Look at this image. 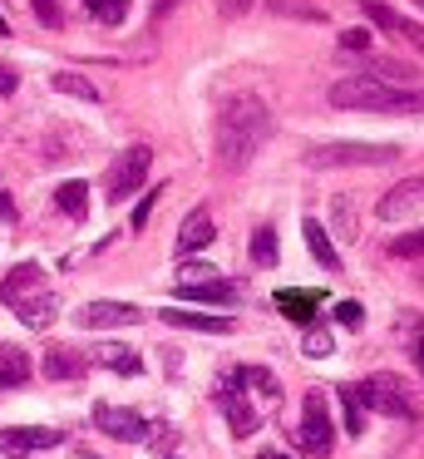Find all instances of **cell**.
I'll list each match as a JSON object with an SVG mask.
<instances>
[{"label":"cell","mask_w":424,"mask_h":459,"mask_svg":"<svg viewBox=\"0 0 424 459\" xmlns=\"http://www.w3.org/2000/svg\"><path fill=\"white\" fill-rule=\"evenodd\" d=\"M10 222H15V198L0 193V228H10Z\"/></svg>","instance_id":"cell-34"},{"label":"cell","mask_w":424,"mask_h":459,"mask_svg":"<svg viewBox=\"0 0 424 459\" xmlns=\"http://www.w3.org/2000/svg\"><path fill=\"white\" fill-rule=\"evenodd\" d=\"M301 238H306V247H311V257L321 262L325 272H335V267H341V252H335L331 232H325L316 218H306V222H301Z\"/></svg>","instance_id":"cell-18"},{"label":"cell","mask_w":424,"mask_h":459,"mask_svg":"<svg viewBox=\"0 0 424 459\" xmlns=\"http://www.w3.org/2000/svg\"><path fill=\"white\" fill-rule=\"evenodd\" d=\"M134 321H143V311L128 307V301H89V307H79V326H84V331L134 326Z\"/></svg>","instance_id":"cell-10"},{"label":"cell","mask_w":424,"mask_h":459,"mask_svg":"<svg viewBox=\"0 0 424 459\" xmlns=\"http://www.w3.org/2000/svg\"><path fill=\"white\" fill-rule=\"evenodd\" d=\"M89 356L99 360V366H108L114 376H138L143 370V360H138L134 346H118V341H94V351Z\"/></svg>","instance_id":"cell-16"},{"label":"cell","mask_w":424,"mask_h":459,"mask_svg":"<svg viewBox=\"0 0 424 459\" xmlns=\"http://www.w3.org/2000/svg\"><path fill=\"white\" fill-rule=\"evenodd\" d=\"M212 238H217L212 212H207V208H193V212L183 218V228H177V252H203Z\"/></svg>","instance_id":"cell-15"},{"label":"cell","mask_w":424,"mask_h":459,"mask_svg":"<svg viewBox=\"0 0 424 459\" xmlns=\"http://www.w3.org/2000/svg\"><path fill=\"white\" fill-rule=\"evenodd\" d=\"M272 109L256 94H227L222 114H217V163L227 173H242L272 139Z\"/></svg>","instance_id":"cell-1"},{"label":"cell","mask_w":424,"mask_h":459,"mask_svg":"<svg viewBox=\"0 0 424 459\" xmlns=\"http://www.w3.org/2000/svg\"><path fill=\"white\" fill-rule=\"evenodd\" d=\"M276 307H281V311H286V316H291V321H301V326H306V321L316 316V307H321V297H316V291H296V287H281V291H276Z\"/></svg>","instance_id":"cell-20"},{"label":"cell","mask_w":424,"mask_h":459,"mask_svg":"<svg viewBox=\"0 0 424 459\" xmlns=\"http://www.w3.org/2000/svg\"><path fill=\"white\" fill-rule=\"evenodd\" d=\"M25 380H30V356L0 341V385H25Z\"/></svg>","instance_id":"cell-21"},{"label":"cell","mask_w":424,"mask_h":459,"mask_svg":"<svg viewBox=\"0 0 424 459\" xmlns=\"http://www.w3.org/2000/svg\"><path fill=\"white\" fill-rule=\"evenodd\" d=\"M331 109H355V114H424V90H420V84L394 90V84L350 74V80H335L331 84Z\"/></svg>","instance_id":"cell-3"},{"label":"cell","mask_w":424,"mask_h":459,"mask_svg":"<svg viewBox=\"0 0 424 459\" xmlns=\"http://www.w3.org/2000/svg\"><path fill=\"white\" fill-rule=\"evenodd\" d=\"M30 5H35V15H39V25H45V30H59V25H65L59 0H30Z\"/></svg>","instance_id":"cell-29"},{"label":"cell","mask_w":424,"mask_h":459,"mask_svg":"<svg viewBox=\"0 0 424 459\" xmlns=\"http://www.w3.org/2000/svg\"><path fill=\"white\" fill-rule=\"evenodd\" d=\"M400 149L394 143H316L306 149V169L325 173V169H380V163H394Z\"/></svg>","instance_id":"cell-5"},{"label":"cell","mask_w":424,"mask_h":459,"mask_svg":"<svg viewBox=\"0 0 424 459\" xmlns=\"http://www.w3.org/2000/svg\"><path fill=\"white\" fill-rule=\"evenodd\" d=\"M84 11L94 15L99 25H124V15H128V0H84Z\"/></svg>","instance_id":"cell-25"},{"label":"cell","mask_w":424,"mask_h":459,"mask_svg":"<svg viewBox=\"0 0 424 459\" xmlns=\"http://www.w3.org/2000/svg\"><path fill=\"white\" fill-rule=\"evenodd\" d=\"M45 376L49 380H84V356L74 346H49L45 351Z\"/></svg>","instance_id":"cell-17"},{"label":"cell","mask_w":424,"mask_h":459,"mask_svg":"<svg viewBox=\"0 0 424 459\" xmlns=\"http://www.w3.org/2000/svg\"><path fill=\"white\" fill-rule=\"evenodd\" d=\"M410 212H424V178H404L380 198V222H400Z\"/></svg>","instance_id":"cell-12"},{"label":"cell","mask_w":424,"mask_h":459,"mask_svg":"<svg viewBox=\"0 0 424 459\" xmlns=\"http://www.w3.org/2000/svg\"><path fill=\"white\" fill-rule=\"evenodd\" d=\"M335 321H341V326H360L365 307H360V301H341V307H335Z\"/></svg>","instance_id":"cell-31"},{"label":"cell","mask_w":424,"mask_h":459,"mask_svg":"<svg viewBox=\"0 0 424 459\" xmlns=\"http://www.w3.org/2000/svg\"><path fill=\"white\" fill-rule=\"evenodd\" d=\"M153 203H158V193H148V198H143V203H138V212H134V222H128V228H134V232H143V228H148V212H153Z\"/></svg>","instance_id":"cell-33"},{"label":"cell","mask_w":424,"mask_h":459,"mask_svg":"<svg viewBox=\"0 0 424 459\" xmlns=\"http://www.w3.org/2000/svg\"><path fill=\"white\" fill-rule=\"evenodd\" d=\"M148 163H153V149H148V143H128V149L108 163V173H104V198L108 203H124L128 193H138L148 183Z\"/></svg>","instance_id":"cell-6"},{"label":"cell","mask_w":424,"mask_h":459,"mask_svg":"<svg viewBox=\"0 0 424 459\" xmlns=\"http://www.w3.org/2000/svg\"><path fill=\"white\" fill-rule=\"evenodd\" d=\"M252 262L256 267H276L281 252H276V228H256L252 232Z\"/></svg>","instance_id":"cell-24"},{"label":"cell","mask_w":424,"mask_h":459,"mask_svg":"<svg viewBox=\"0 0 424 459\" xmlns=\"http://www.w3.org/2000/svg\"><path fill=\"white\" fill-rule=\"evenodd\" d=\"M0 301H5L30 331H45L59 311V297L49 291L45 272H39L35 262H20V267H10L5 277H0Z\"/></svg>","instance_id":"cell-4"},{"label":"cell","mask_w":424,"mask_h":459,"mask_svg":"<svg viewBox=\"0 0 424 459\" xmlns=\"http://www.w3.org/2000/svg\"><path fill=\"white\" fill-rule=\"evenodd\" d=\"M331 228H335V238H345V242L355 238V203L350 198H335L331 203Z\"/></svg>","instance_id":"cell-26"},{"label":"cell","mask_w":424,"mask_h":459,"mask_svg":"<svg viewBox=\"0 0 424 459\" xmlns=\"http://www.w3.org/2000/svg\"><path fill=\"white\" fill-rule=\"evenodd\" d=\"M385 252H390V257H400V262H410V257H424V228H420V232H404V238H394Z\"/></svg>","instance_id":"cell-28"},{"label":"cell","mask_w":424,"mask_h":459,"mask_svg":"<svg viewBox=\"0 0 424 459\" xmlns=\"http://www.w3.org/2000/svg\"><path fill=\"white\" fill-rule=\"evenodd\" d=\"M55 90H59V94H69V100H84V104H99V100H104V94H99L94 84L84 80V74H69V70H59V74H55Z\"/></svg>","instance_id":"cell-23"},{"label":"cell","mask_w":424,"mask_h":459,"mask_svg":"<svg viewBox=\"0 0 424 459\" xmlns=\"http://www.w3.org/2000/svg\"><path fill=\"white\" fill-rule=\"evenodd\" d=\"M158 316H163L168 326L203 331V336H222V331H232V321H227V316H203V311H193V307H163Z\"/></svg>","instance_id":"cell-14"},{"label":"cell","mask_w":424,"mask_h":459,"mask_svg":"<svg viewBox=\"0 0 424 459\" xmlns=\"http://www.w3.org/2000/svg\"><path fill=\"white\" fill-rule=\"evenodd\" d=\"M256 459H286V455H281V449H262Z\"/></svg>","instance_id":"cell-38"},{"label":"cell","mask_w":424,"mask_h":459,"mask_svg":"<svg viewBox=\"0 0 424 459\" xmlns=\"http://www.w3.org/2000/svg\"><path fill=\"white\" fill-rule=\"evenodd\" d=\"M355 395H360L365 410H385V415H394V420H410L414 415V400L400 390V380H394V376H370L365 385H355Z\"/></svg>","instance_id":"cell-8"},{"label":"cell","mask_w":424,"mask_h":459,"mask_svg":"<svg viewBox=\"0 0 424 459\" xmlns=\"http://www.w3.org/2000/svg\"><path fill=\"white\" fill-rule=\"evenodd\" d=\"M173 5L177 0H153V15H173Z\"/></svg>","instance_id":"cell-37"},{"label":"cell","mask_w":424,"mask_h":459,"mask_svg":"<svg viewBox=\"0 0 424 459\" xmlns=\"http://www.w3.org/2000/svg\"><path fill=\"white\" fill-rule=\"evenodd\" d=\"M94 425L104 429V435H114V439H134V445H143V439H163V435H168L163 425H148L138 410L108 405V400H99V405H94Z\"/></svg>","instance_id":"cell-7"},{"label":"cell","mask_w":424,"mask_h":459,"mask_svg":"<svg viewBox=\"0 0 424 459\" xmlns=\"http://www.w3.org/2000/svg\"><path fill=\"white\" fill-rule=\"evenodd\" d=\"M341 50L365 55V50H370V35H365V30H345V35H341Z\"/></svg>","instance_id":"cell-32"},{"label":"cell","mask_w":424,"mask_h":459,"mask_svg":"<svg viewBox=\"0 0 424 459\" xmlns=\"http://www.w3.org/2000/svg\"><path fill=\"white\" fill-rule=\"evenodd\" d=\"M0 35H10V25H5V15H0Z\"/></svg>","instance_id":"cell-40"},{"label":"cell","mask_w":424,"mask_h":459,"mask_svg":"<svg viewBox=\"0 0 424 459\" xmlns=\"http://www.w3.org/2000/svg\"><path fill=\"white\" fill-rule=\"evenodd\" d=\"M15 70H5V65H0V94H15Z\"/></svg>","instance_id":"cell-36"},{"label":"cell","mask_w":424,"mask_h":459,"mask_svg":"<svg viewBox=\"0 0 424 459\" xmlns=\"http://www.w3.org/2000/svg\"><path fill=\"white\" fill-rule=\"evenodd\" d=\"M217 5H222V15H247L252 11V0H217Z\"/></svg>","instance_id":"cell-35"},{"label":"cell","mask_w":424,"mask_h":459,"mask_svg":"<svg viewBox=\"0 0 424 459\" xmlns=\"http://www.w3.org/2000/svg\"><path fill=\"white\" fill-rule=\"evenodd\" d=\"M59 429H45V425H10V429H0V449L5 455H35V449H55L59 445Z\"/></svg>","instance_id":"cell-11"},{"label":"cell","mask_w":424,"mask_h":459,"mask_svg":"<svg viewBox=\"0 0 424 459\" xmlns=\"http://www.w3.org/2000/svg\"><path fill=\"white\" fill-rule=\"evenodd\" d=\"M335 445V429H331V415H325V395L311 390L301 405V449H311L316 459H325Z\"/></svg>","instance_id":"cell-9"},{"label":"cell","mask_w":424,"mask_h":459,"mask_svg":"<svg viewBox=\"0 0 424 459\" xmlns=\"http://www.w3.org/2000/svg\"><path fill=\"white\" fill-rule=\"evenodd\" d=\"M281 400V380L262 366H232L222 385V415L232 425V435H252L266 420V410Z\"/></svg>","instance_id":"cell-2"},{"label":"cell","mask_w":424,"mask_h":459,"mask_svg":"<svg viewBox=\"0 0 424 459\" xmlns=\"http://www.w3.org/2000/svg\"><path fill=\"white\" fill-rule=\"evenodd\" d=\"M331 346H335V341L325 336V331H316V326H311V336L301 341V351H306V356H316V360H321V356H331Z\"/></svg>","instance_id":"cell-30"},{"label":"cell","mask_w":424,"mask_h":459,"mask_svg":"<svg viewBox=\"0 0 424 459\" xmlns=\"http://www.w3.org/2000/svg\"><path fill=\"white\" fill-rule=\"evenodd\" d=\"M341 405H345V435H360L365 429V405H360V395H355V385L341 390Z\"/></svg>","instance_id":"cell-27"},{"label":"cell","mask_w":424,"mask_h":459,"mask_svg":"<svg viewBox=\"0 0 424 459\" xmlns=\"http://www.w3.org/2000/svg\"><path fill=\"white\" fill-rule=\"evenodd\" d=\"M360 11L370 15V25H375V30H385V35H400V40H410V45H420V50H424V25H410L404 15H394L390 5H380V0H365Z\"/></svg>","instance_id":"cell-13"},{"label":"cell","mask_w":424,"mask_h":459,"mask_svg":"<svg viewBox=\"0 0 424 459\" xmlns=\"http://www.w3.org/2000/svg\"><path fill=\"white\" fill-rule=\"evenodd\" d=\"M414 356H420V366H424V341H420V346H414Z\"/></svg>","instance_id":"cell-39"},{"label":"cell","mask_w":424,"mask_h":459,"mask_svg":"<svg viewBox=\"0 0 424 459\" xmlns=\"http://www.w3.org/2000/svg\"><path fill=\"white\" fill-rule=\"evenodd\" d=\"M55 203H59V212H65V218H84L89 212V188L79 178H69V183H59V193H55Z\"/></svg>","instance_id":"cell-22"},{"label":"cell","mask_w":424,"mask_h":459,"mask_svg":"<svg viewBox=\"0 0 424 459\" xmlns=\"http://www.w3.org/2000/svg\"><path fill=\"white\" fill-rule=\"evenodd\" d=\"M183 301H217V307H237V281H222V277H212V281H203V287H183L177 291Z\"/></svg>","instance_id":"cell-19"}]
</instances>
